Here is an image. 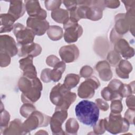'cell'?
Here are the masks:
<instances>
[{
    "label": "cell",
    "instance_id": "obj_1",
    "mask_svg": "<svg viewBox=\"0 0 135 135\" xmlns=\"http://www.w3.org/2000/svg\"><path fill=\"white\" fill-rule=\"evenodd\" d=\"M75 115L83 124L94 126L98 121L99 109L98 105L92 101L82 100L75 108Z\"/></svg>",
    "mask_w": 135,
    "mask_h": 135
},
{
    "label": "cell",
    "instance_id": "obj_2",
    "mask_svg": "<svg viewBox=\"0 0 135 135\" xmlns=\"http://www.w3.org/2000/svg\"><path fill=\"white\" fill-rule=\"evenodd\" d=\"M76 98L75 93L70 92V89L60 83L54 86L50 93V100L56 105V110H66Z\"/></svg>",
    "mask_w": 135,
    "mask_h": 135
},
{
    "label": "cell",
    "instance_id": "obj_3",
    "mask_svg": "<svg viewBox=\"0 0 135 135\" xmlns=\"http://www.w3.org/2000/svg\"><path fill=\"white\" fill-rule=\"evenodd\" d=\"M26 83L24 78L20 80L18 86L21 91L23 92L22 96L26 97L25 101L36 102L40 97L41 91L42 89V86L39 79L33 78L31 80H28L26 78Z\"/></svg>",
    "mask_w": 135,
    "mask_h": 135
},
{
    "label": "cell",
    "instance_id": "obj_4",
    "mask_svg": "<svg viewBox=\"0 0 135 135\" xmlns=\"http://www.w3.org/2000/svg\"><path fill=\"white\" fill-rule=\"evenodd\" d=\"M14 33L18 43L22 45L33 43L35 33L30 28L25 27L23 25L16 23L14 26Z\"/></svg>",
    "mask_w": 135,
    "mask_h": 135
},
{
    "label": "cell",
    "instance_id": "obj_5",
    "mask_svg": "<svg viewBox=\"0 0 135 135\" xmlns=\"http://www.w3.org/2000/svg\"><path fill=\"white\" fill-rule=\"evenodd\" d=\"M107 123L114 124V126H112L107 129L113 134L127 131L129 129V122L126 119H122L119 113L118 114V113H111L109 116V121Z\"/></svg>",
    "mask_w": 135,
    "mask_h": 135
},
{
    "label": "cell",
    "instance_id": "obj_6",
    "mask_svg": "<svg viewBox=\"0 0 135 135\" xmlns=\"http://www.w3.org/2000/svg\"><path fill=\"white\" fill-rule=\"evenodd\" d=\"M64 40L67 43L74 42L82 34V28L76 23L68 22L64 24Z\"/></svg>",
    "mask_w": 135,
    "mask_h": 135
},
{
    "label": "cell",
    "instance_id": "obj_7",
    "mask_svg": "<svg viewBox=\"0 0 135 135\" xmlns=\"http://www.w3.org/2000/svg\"><path fill=\"white\" fill-rule=\"evenodd\" d=\"M99 84L97 79H90L86 80L79 88V95L82 98H91L94 94V89L99 87Z\"/></svg>",
    "mask_w": 135,
    "mask_h": 135
},
{
    "label": "cell",
    "instance_id": "obj_8",
    "mask_svg": "<svg viewBox=\"0 0 135 135\" xmlns=\"http://www.w3.org/2000/svg\"><path fill=\"white\" fill-rule=\"evenodd\" d=\"M27 25L38 35H43L49 27V24L46 20L37 17H29L27 20Z\"/></svg>",
    "mask_w": 135,
    "mask_h": 135
},
{
    "label": "cell",
    "instance_id": "obj_9",
    "mask_svg": "<svg viewBox=\"0 0 135 135\" xmlns=\"http://www.w3.org/2000/svg\"><path fill=\"white\" fill-rule=\"evenodd\" d=\"M67 115V112L65 110H59L58 111L56 110L50 122L51 128L52 130L53 134H61L60 132H62L64 134L61 126Z\"/></svg>",
    "mask_w": 135,
    "mask_h": 135
},
{
    "label": "cell",
    "instance_id": "obj_10",
    "mask_svg": "<svg viewBox=\"0 0 135 135\" xmlns=\"http://www.w3.org/2000/svg\"><path fill=\"white\" fill-rule=\"evenodd\" d=\"M59 53L62 60L65 62H71L76 60L79 56V50L75 45L64 46L61 48Z\"/></svg>",
    "mask_w": 135,
    "mask_h": 135
},
{
    "label": "cell",
    "instance_id": "obj_11",
    "mask_svg": "<svg viewBox=\"0 0 135 135\" xmlns=\"http://www.w3.org/2000/svg\"><path fill=\"white\" fill-rule=\"evenodd\" d=\"M41 52V47L40 46L35 43H31L30 44L22 45L20 48L18 55L20 56H24L28 55V56L33 57L38 55Z\"/></svg>",
    "mask_w": 135,
    "mask_h": 135
},
{
    "label": "cell",
    "instance_id": "obj_12",
    "mask_svg": "<svg viewBox=\"0 0 135 135\" xmlns=\"http://www.w3.org/2000/svg\"><path fill=\"white\" fill-rule=\"evenodd\" d=\"M29 4H26V9L28 14L32 17H37L44 20L46 17L45 11L41 8L38 2L36 4H31L30 1H27Z\"/></svg>",
    "mask_w": 135,
    "mask_h": 135
},
{
    "label": "cell",
    "instance_id": "obj_13",
    "mask_svg": "<svg viewBox=\"0 0 135 135\" xmlns=\"http://www.w3.org/2000/svg\"><path fill=\"white\" fill-rule=\"evenodd\" d=\"M3 36L4 37V40L6 42H1V43L4 44V46H1V50L4 49V53L9 54L11 56L15 55L17 53V49L14 39L9 36L4 35Z\"/></svg>",
    "mask_w": 135,
    "mask_h": 135
},
{
    "label": "cell",
    "instance_id": "obj_14",
    "mask_svg": "<svg viewBox=\"0 0 135 135\" xmlns=\"http://www.w3.org/2000/svg\"><path fill=\"white\" fill-rule=\"evenodd\" d=\"M65 69V64L63 62H59L56 63L52 71H50V79L54 82L57 81L61 78V75Z\"/></svg>",
    "mask_w": 135,
    "mask_h": 135
},
{
    "label": "cell",
    "instance_id": "obj_15",
    "mask_svg": "<svg viewBox=\"0 0 135 135\" xmlns=\"http://www.w3.org/2000/svg\"><path fill=\"white\" fill-rule=\"evenodd\" d=\"M25 12L24 5L21 1L18 4H14L13 1L11 2V6L8 13L12 15L16 20L22 16Z\"/></svg>",
    "mask_w": 135,
    "mask_h": 135
},
{
    "label": "cell",
    "instance_id": "obj_16",
    "mask_svg": "<svg viewBox=\"0 0 135 135\" xmlns=\"http://www.w3.org/2000/svg\"><path fill=\"white\" fill-rule=\"evenodd\" d=\"M4 17L1 15V17L2 20H4V21H1V27L4 26L3 28H1V31L4 30L3 32H10L13 28V24L16 19L14 17H13L12 15L8 14H3Z\"/></svg>",
    "mask_w": 135,
    "mask_h": 135
},
{
    "label": "cell",
    "instance_id": "obj_17",
    "mask_svg": "<svg viewBox=\"0 0 135 135\" xmlns=\"http://www.w3.org/2000/svg\"><path fill=\"white\" fill-rule=\"evenodd\" d=\"M47 35L50 38L56 41L61 38L63 36V31L62 28L57 26H51L48 29Z\"/></svg>",
    "mask_w": 135,
    "mask_h": 135
},
{
    "label": "cell",
    "instance_id": "obj_18",
    "mask_svg": "<svg viewBox=\"0 0 135 135\" xmlns=\"http://www.w3.org/2000/svg\"><path fill=\"white\" fill-rule=\"evenodd\" d=\"M79 81V76L78 75L74 74H70L66 75L64 81V85L71 89V88L75 86L78 83Z\"/></svg>",
    "mask_w": 135,
    "mask_h": 135
},
{
    "label": "cell",
    "instance_id": "obj_19",
    "mask_svg": "<svg viewBox=\"0 0 135 135\" xmlns=\"http://www.w3.org/2000/svg\"><path fill=\"white\" fill-rule=\"evenodd\" d=\"M79 124L74 119H70L66 123V131L69 134H76Z\"/></svg>",
    "mask_w": 135,
    "mask_h": 135
},
{
    "label": "cell",
    "instance_id": "obj_20",
    "mask_svg": "<svg viewBox=\"0 0 135 135\" xmlns=\"http://www.w3.org/2000/svg\"><path fill=\"white\" fill-rule=\"evenodd\" d=\"M111 109L112 112L113 113L120 112L122 109V106L121 101L119 100L113 101L111 103Z\"/></svg>",
    "mask_w": 135,
    "mask_h": 135
}]
</instances>
